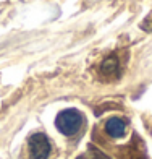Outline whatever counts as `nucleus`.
<instances>
[{
	"label": "nucleus",
	"instance_id": "1",
	"mask_svg": "<svg viewBox=\"0 0 152 159\" xmlns=\"http://www.w3.org/2000/svg\"><path fill=\"white\" fill-rule=\"evenodd\" d=\"M84 124V117L78 109H65L55 119L57 130L65 136H75Z\"/></svg>",
	"mask_w": 152,
	"mask_h": 159
},
{
	"label": "nucleus",
	"instance_id": "4",
	"mask_svg": "<svg viewBox=\"0 0 152 159\" xmlns=\"http://www.w3.org/2000/svg\"><path fill=\"white\" fill-rule=\"evenodd\" d=\"M78 159H110V157H108L105 153H102V151L92 148V149L89 151L88 156H81V157H78Z\"/></svg>",
	"mask_w": 152,
	"mask_h": 159
},
{
	"label": "nucleus",
	"instance_id": "2",
	"mask_svg": "<svg viewBox=\"0 0 152 159\" xmlns=\"http://www.w3.org/2000/svg\"><path fill=\"white\" fill-rule=\"evenodd\" d=\"M52 151V144L46 133H33L28 138V154L29 159H47Z\"/></svg>",
	"mask_w": 152,
	"mask_h": 159
},
{
	"label": "nucleus",
	"instance_id": "3",
	"mask_svg": "<svg viewBox=\"0 0 152 159\" xmlns=\"http://www.w3.org/2000/svg\"><path fill=\"white\" fill-rule=\"evenodd\" d=\"M105 133L112 138H121L126 133V124L120 117H110L105 122Z\"/></svg>",
	"mask_w": 152,
	"mask_h": 159
}]
</instances>
